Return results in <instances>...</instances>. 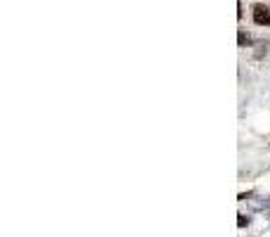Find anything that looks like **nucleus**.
<instances>
[{
	"mask_svg": "<svg viewBox=\"0 0 270 237\" xmlns=\"http://www.w3.org/2000/svg\"><path fill=\"white\" fill-rule=\"evenodd\" d=\"M251 15H254V22L258 24V26H270V5L256 3L254 10H251Z\"/></svg>",
	"mask_w": 270,
	"mask_h": 237,
	"instance_id": "1",
	"label": "nucleus"
},
{
	"mask_svg": "<svg viewBox=\"0 0 270 237\" xmlns=\"http://www.w3.org/2000/svg\"><path fill=\"white\" fill-rule=\"evenodd\" d=\"M237 43H240L242 48H244V45H249V43H251V38H249L247 33H244V31H240V33H237Z\"/></svg>",
	"mask_w": 270,
	"mask_h": 237,
	"instance_id": "2",
	"label": "nucleus"
},
{
	"mask_svg": "<svg viewBox=\"0 0 270 237\" xmlns=\"http://www.w3.org/2000/svg\"><path fill=\"white\" fill-rule=\"evenodd\" d=\"M237 218H240V221H237V225H240V228H244V225H249V218L244 214H240L237 216Z\"/></svg>",
	"mask_w": 270,
	"mask_h": 237,
	"instance_id": "3",
	"label": "nucleus"
}]
</instances>
